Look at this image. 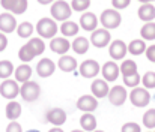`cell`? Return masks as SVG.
I'll list each match as a JSON object with an SVG mask.
<instances>
[{"label": "cell", "instance_id": "6da1fadb", "mask_svg": "<svg viewBox=\"0 0 155 132\" xmlns=\"http://www.w3.org/2000/svg\"><path fill=\"white\" fill-rule=\"evenodd\" d=\"M51 15L54 20L57 21H68V18L72 15L71 6L65 2V0H57L51 5Z\"/></svg>", "mask_w": 155, "mask_h": 132}, {"label": "cell", "instance_id": "7a4b0ae2", "mask_svg": "<svg viewBox=\"0 0 155 132\" xmlns=\"http://www.w3.org/2000/svg\"><path fill=\"white\" fill-rule=\"evenodd\" d=\"M36 32L41 38H54L57 33V24L51 18H41L36 24Z\"/></svg>", "mask_w": 155, "mask_h": 132}, {"label": "cell", "instance_id": "3957f363", "mask_svg": "<svg viewBox=\"0 0 155 132\" xmlns=\"http://www.w3.org/2000/svg\"><path fill=\"white\" fill-rule=\"evenodd\" d=\"M20 95H21V98L24 101L33 102V101H36L39 98L41 87L35 81H26V83H23V86H20Z\"/></svg>", "mask_w": 155, "mask_h": 132}, {"label": "cell", "instance_id": "277c9868", "mask_svg": "<svg viewBox=\"0 0 155 132\" xmlns=\"http://www.w3.org/2000/svg\"><path fill=\"white\" fill-rule=\"evenodd\" d=\"M101 24L104 26V29H116L117 26H120L122 17L116 9H105L101 14Z\"/></svg>", "mask_w": 155, "mask_h": 132}, {"label": "cell", "instance_id": "5b68a950", "mask_svg": "<svg viewBox=\"0 0 155 132\" xmlns=\"http://www.w3.org/2000/svg\"><path fill=\"white\" fill-rule=\"evenodd\" d=\"M130 101L134 107H146L151 101V95L148 93V90L143 87H134L130 93Z\"/></svg>", "mask_w": 155, "mask_h": 132}, {"label": "cell", "instance_id": "8992f818", "mask_svg": "<svg viewBox=\"0 0 155 132\" xmlns=\"http://www.w3.org/2000/svg\"><path fill=\"white\" fill-rule=\"evenodd\" d=\"M0 95L6 99L14 101V98H17L20 95V86L17 84L15 80H5L0 84Z\"/></svg>", "mask_w": 155, "mask_h": 132}, {"label": "cell", "instance_id": "52a82bcc", "mask_svg": "<svg viewBox=\"0 0 155 132\" xmlns=\"http://www.w3.org/2000/svg\"><path fill=\"white\" fill-rule=\"evenodd\" d=\"M0 5L3 6V9L17 15L24 14L27 9V0H0Z\"/></svg>", "mask_w": 155, "mask_h": 132}, {"label": "cell", "instance_id": "ba28073f", "mask_svg": "<svg viewBox=\"0 0 155 132\" xmlns=\"http://www.w3.org/2000/svg\"><path fill=\"white\" fill-rule=\"evenodd\" d=\"M110 39H111V36H110L108 30H105V29H95L92 32V36H91V42L95 45L97 48L107 47L108 42H110Z\"/></svg>", "mask_w": 155, "mask_h": 132}, {"label": "cell", "instance_id": "9c48e42d", "mask_svg": "<svg viewBox=\"0 0 155 132\" xmlns=\"http://www.w3.org/2000/svg\"><path fill=\"white\" fill-rule=\"evenodd\" d=\"M128 53V48H127V44L120 39H116L113 41L110 47H108V54L113 60H120L125 57V54Z\"/></svg>", "mask_w": 155, "mask_h": 132}, {"label": "cell", "instance_id": "30bf717a", "mask_svg": "<svg viewBox=\"0 0 155 132\" xmlns=\"http://www.w3.org/2000/svg\"><path fill=\"white\" fill-rule=\"evenodd\" d=\"M77 108L84 111V113H92L98 108V101L95 96L91 95H83L81 98H78L77 101Z\"/></svg>", "mask_w": 155, "mask_h": 132}, {"label": "cell", "instance_id": "8fae6325", "mask_svg": "<svg viewBox=\"0 0 155 132\" xmlns=\"http://www.w3.org/2000/svg\"><path fill=\"white\" fill-rule=\"evenodd\" d=\"M100 74V65L95 60H86L80 65V75L84 78H94Z\"/></svg>", "mask_w": 155, "mask_h": 132}, {"label": "cell", "instance_id": "7c38bea8", "mask_svg": "<svg viewBox=\"0 0 155 132\" xmlns=\"http://www.w3.org/2000/svg\"><path fill=\"white\" fill-rule=\"evenodd\" d=\"M127 96H128L127 95V90H125V87H122V86H114V87L110 89V92H108V101L113 105H116V107L124 105Z\"/></svg>", "mask_w": 155, "mask_h": 132}, {"label": "cell", "instance_id": "4fadbf2b", "mask_svg": "<svg viewBox=\"0 0 155 132\" xmlns=\"http://www.w3.org/2000/svg\"><path fill=\"white\" fill-rule=\"evenodd\" d=\"M54 69H56V65H54V62H53L51 59H42L38 65H36V72H38V75L39 77H42V78H47V77H50L54 74Z\"/></svg>", "mask_w": 155, "mask_h": 132}, {"label": "cell", "instance_id": "5bb4252c", "mask_svg": "<svg viewBox=\"0 0 155 132\" xmlns=\"http://www.w3.org/2000/svg\"><path fill=\"white\" fill-rule=\"evenodd\" d=\"M17 29V20L12 14H0V30L3 33H12Z\"/></svg>", "mask_w": 155, "mask_h": 132}, {"label": "cell", "instance_id": "9a60e30c", "mask_svg": "<svg viewBox=\"0 0 155 132\" xmlns=\"http://www.w3.org/2000/svg\"><path fill=\"white\" fill-rule=\"evenodd\" d=\"M104 81H116L119 77V66L114 62H107L101 69Z\"/></svg>", "mask_w": 155, "mask_h": 132}, {"label": "cell", "instance_id": "2e32d148", "mask_svg": "<svg viewBox=\"0 0 155 132\" xmlns=\"http://www.w3.org/2000/svg\"><path fill=\"white\" fill-rule=\"evenodd\" d=\"M45 117L50 123L56 125V126H60L66 122V113L62 108H53L45 114Z\"/></svg>", "mask_w": 155, "mask_h": 132}, {"label": "cell", "instance_id": "e0dca14e", "mask_svg": "<svg viewBox=\"0 0 155 132\" xmlns=\"http://www.w3.org/2000/svg\"><path fill=\"white\" fill-rule=\"evenodd\" d=\"M71 48V44L66 38H53L51 42H50V50L54 51L56 54H63Z\"/></svg>", "mask_w": 155, "mask_h": 132}, {"label": "cell", "instance_id": "ac0fdd59", "mask_svg": "<svg viewBox=\"0 0 155 132\" xmlns=\"http://www.w3.org/2000/svg\"><path fill=\"white\" fill-rule=\"evenodd\" d=\"M80 26L84 29V30H89V32H94L98 26V20L95 17V14L92 12H86L80 17Z\"/></svg>", "mask_w": 155, "mask_h": 132}, {"label": "cell", "instance_id": "d6986e66", "mask_svg": "<svg viewBox=\"0 0 155 132\" xmlns=\"http://www.w3.org/2000/svg\"><path fill=\"white\" fill-rule=\"evenodd\" d=\"M139 18L142 21H148L151 23L155 18V6L152 3H143L139 8Z\"/></svg>", "mask_w": 155, "mask_h": 132}, {"label": "cell", "instance_id": "ffe728a7", "mask_svg": "<svg viewBox=\"0 0 155 132\" xmlns=\"http://www.w3.org/2000/svg\"><path fill=\"white\" fill-rule=\"evenodd\" d=\"M91 90L95 98H105L108 95V84L104 80H95L91 86Z\"/></svg>", "mask_w": 155, "mask_h": 132}, {"label": "cell", "instance_id": "44dd1931", "mask_svg": "<svg viewBox=\"0 0 155 132\" xmlns=\"http://www.w3.org/2000/svg\"><path fill=\"white\" fill-rule=\"evenodd\" d=\"M57 66L63 72H72L77 68V60L74 57H71V56H62L59 63H57Z\"/></svg>", "mask_w": 155, "mask_h": 132}, {"label": "cell", "instance_id": "7402d4cb", "mask_svg": "<svg viewBox=\"0 0 155 132\" xmlns=\"http://www.w3.org/2000/svg\"><path fill=\"white\" fill-rule=\"evenodd\" d=\"M32 77V68L29 65H20L17 69H15V81H20V83H26L29 81Z\"/></svg>", "mask_w": 155, "mask_h": 132}, {"label": "cell", "instance_id": "603a6c76", "mask_svg": "<svg viewBox=\"0 0 155 132\" xmlns=\"http://www.w3.org/2000/svg\"><path fill=\"white\" fill-rule=\"evenodd\" d=\"M20 116H21V105L17 101H11L6 105V117L12 122V120H17Z\"/></svg>", "mask_w": 155, "mask_h": 132}, {"label": "cell", "instance_id": "cb8c5ba5", "mask_svg": "<svg viewBox=\"0 0 155 132\" xmlns=\"http://www.w3.org/2000/svg\"><path fill=\"white\" fill-rule=\"evenodd\" d=\"M80 125L84 131H95L97 128V119L92 113H84L80 119Z\"/></svg>", "mask_w": 155, "mask_h": 132}, {"label": "cell", "instance_id": "d4e9b609", "mask_svg": "<svg viewBox=\"0 0 155 132\" xmlns=\"http://www.w3.org/2000/svg\"><path fill=\"white\" fill-rule=\"evenodd\" d=\"M78 29H80V27H78L74 21H63V24L60 26V32H62V35L66 36V38L77 35V33H78Z\"/></svg>", "mask_w": 155, "mask_h": 132}, {"label": "cell", "instance_id": "484cf974", "mask_svg": "<svg viewBox=\"0 0 155 132\" xmlns=\"http://www.w3.org/2000/svg\"><path fill=\"white\" fill-rule=\"evenodd\" d=\"M127 48H128V51H130L131 54H134V56H140V54H143V53L146 51V45H145V41H143V39H134V41H131Z\"/></svg>", "mask_w": 155, "mask_h": 132}, {"label": "cell", "instance_id": "4316f807", "mask_svg": "<svg viewBox=\"0 0 155 132\" xmlns=\"http://www.w3.org/2000/svg\"><path fill=\"white\" fill-rule=\"evenodd\" d=\"M72 50H74L77 54H84V53L89 50V41H87L84 36L75 38L74 42H72Z\"/></svg>", "mask_w": 155, "mask_h": 132}, {"label": "cell", "instance_id": "83f0119b", "mask_svg": "<svg viewBox=\"0 0 155 132\" xmlns=\"http://www.w3.org/2000/svg\"><path fill=\"white\" fill-rule=\"evenodd\" d=\"M18 57H20L21 62H30L33 57H36V53H35V50H33L30 45L26 44V45H23V47L20 48V51H18Z\"/></svg>", "mask_w": 155, "mask_h": 132}, {"label": "cell", "instance_id": "f1b7e54d", "mask_svg": "<svg viewBox=\"0 0 155 132\" xmlns=\"http://www.w3.org/2000/svg\"><path fill=\"white\" fill-rule=\"evenodd\" d=\"M17 33L20 38H30L33 33V26L29 21H23L20 26H17Z\"/></svg>", "mask_w": 155, "mask_h": 132}, {"label": "cell", "instance_id": "f546056e", "mask_svg": "<svg viewBox=\"0 0 155 132\" xmlns=\"http://www.w3.org/2000/svg\"><path fill=\"white\" fill-rule=\"evenodd\" d=\"M14 72V65L9 60H2L0 62V78L8 80Z\"/></svg>", "mask_w": 155, "mask_h": 132}, {"label": "cell", "instance_id": "4dcf8cb0", "mask_svg": "<svg viewBox=\"0 0 155 132\" xmlns=\"http://www.w3.org/2000/svg\"><path fill=\"white\" fill-rule=\"evenodd\" d=\"M140 36L143 39H148V41L155 39V23H146L140 30Z\"/></svg>", "mask_w": 155, "mask_h": 132}, {"label": "cell", "instance_id": "1f68e13d", "mask_svg": "<svg viewBox=\"0 0 155 132\" xmlns=\"http://www.w3.org/2000/svg\"><path fill=\"white\" fill-rule=\"evenodd\" d=\"M119 71L122 72V75L134 74V72H137V63H136V62H133V60H125V62H122V65H120V69H119Z\"/></svg>", "mask_w": 155, "mask_h": 132}, {"label": "cell", "instance_id": "d6a6232c", "mask_svg": "<svg viewBox=\"0 0 155 132\" xmlns=\"http://www.w3.org/2000/svg\"><path fill=\"white\" fill-rule=\"evenodd\" d=\"M140 81H142V78H140V75H139L137 72L130 74V75H124V84L128 86V87H131V89L137 87Z\"/></svg>", "mask_w": 155, "mask_h": 132}, {"label": "cell", "instance_id": "836d02e7", "mask_svg": "<svg viewBox=\"0 0 155 132\" xmlns=\"http://www.w3.org/2000/svg\"><path fill=\"white\" fill-rule=\"evenodd\" d=\"M27 44L30 45L33 50H35V53H36V56H39V54H42L44 53V50H45V44H44V41L41 39V38H32Z\"/></svg>", "mask_w": 155, "mask_h": 132}, {"label": "cell", "instance_id": "e575fe53", "mask_svg": "<svg viewBox=\"0 0 155 132\" xmlns=\"http://www.w3.org/2000/svg\"><path fill=\"white\" fill-rule=\"evenodd\" d=\"M143 125L149 129L155 128V110H148L143 114Z\"/></svg>", "mask_w": 155, "mask_h": 132}, {"label": "cell", "instance_id": "d590c367", "mask_svg": "<svg viewBox=\"0 0 155 132\" xmlns=\"http://www.w3.org/2000/svg\"><path fill=\"white\" fill-rule=\"evenodd\" d=\"M89 6H91V0H72L71 2V8L77 12L86 11Z\"/></svg>", "mask_w": 155, "mask_h": 132}, {"label": "cell", "instance_id": "8d00e7d4", "mask_svg": "<svg viewBox=\"0 0 155 132\" xmlns=\"http://www.w3.org/2000/svg\"><path fill=\"white\" fill-rule=\"evenodd\" d=\"M142 83H143V86L146 89H154L155 87V72H152V71L146 72L143 75V78H142Z\"/></svg>", "mask_w": 155, "mask_h": 132}, {"label": "cell", "instance_id": "74e56055", "mask_svg": "<svg viewBox=\"0 0 155 132\" xmlns=\"http://www.w3.org/2000/svg\"><path fill=\"white\" fill-rule=\"evenodd\" d=\"M122 132H142V129H140V125L134 122H128L122 126Z\"/></svg>", "mask_w": 155, "mask_h": 132}, {"label": "cell", "instance_id": "f35d334b", "mask_svg": "<svg viewBox=\"0 0 155 132\" xmlns=\"http://www.w3.org/2000/svg\"><path fill=\"white\" fill-rule=\"evenodd\" d=\"M111 3L116 9H125L131 3V0H111Z\"/></svg>", "mask_w": 155, "mask_h": 132}, {"label": "cell", "instance_id": "ab89813d", "mask_svg": "<svg viewBox=\"0 0 155 132\" xmlns=\"http://www.w3.org/2000/svg\"><path fill=\"white\" fill-rule=\"evenodd\" d=\"M6 132H23L21 131V125H20L18 122H14V120H12V122L8 125Z\"/></svg>", "mask_w": 155, "mask_h": 132}, {"label": "cell", "instance_id": "60d3db41", "mask_svg": "<svg viewBox=\"0 0 155 132\" xmlns=\"http://www.w3.org/2000/svg\"><path fill=\"white\" fill-rule=\"evenodd\" d=\"M146 57H148L149 62L155 63V45H151V47L146 48Z\"/></svg>", "mask_w": 155, "mask_h": 132}, {"label": "cell", "instance_id": "b9f144b4", "mask_svg": "<svg viewBox=\"0 0 155 132\" xmlns=\"http://www.w3.org/2000/svg\"><path fill=\"white\" fill-rule=\"evenodd\" d=\"M6 47H8V38H6L3 33H0V53H2Z\"/></svg>", "mask_w": 155, "mask_h": 132}, {"label": "cell", "instance_id": "7bdbcfd3", "mask_svg": "<svg viewBox=\"0 0 155 132\" xmlns=\"http://www.w3.org/2000/svg\"><path fill=\"white\" fill-rule=\"evenodd\" d=\"M38 3H41V5H48V3H51L54 0H36Z\"/></svg>", "mask_w": 155, "mask_h": 132}, {"label": "cell", "instance_id": "ee69618b", "mask_svg": "<svg viewBox=\"0 0 155 132\" xmlns=\"http://www.w3.org/2000/svg\"><path fill=\"white\" fill-rule=\"evenodd\" d=\"M48 132H63V131H62L60 128H53V129H50Z\"/></svg>", "mask_w": 155, "mask_h": 132}, {"label": "cell", "instance_id": "f6af8a7d", "mask_svg": "<svg viewBox=\"0 0 155 132\" xmlns=\"http://www.w3.org/2000/svg\"><path fill=\"white\" fill-rule=\"evenodd\" d=\"M139 2H142V3H149V2H155V0H139Z\"/></svg>", "mask_w": 155, "mask_h": 132}, {"label": "cell", "instance_id": "bcb514c9", "mask_svg": "<svg viewBox=\"0 0 155 132\" xmlns=\"http://www.w3.org/2000/svg\"><path fill=\"white\" fill-rule=\"evenodd\" d=\"M27 132H39V131H36V129H30V131H27Z\"/></svg>", "mask_w": 155, "mask_h": 132}, {"label": "cell", "instance_id": "7dc6e473", "mask_svg": "<svg viewBox=\"0 0 155 132\" xmlns=\"http://www.w3.org/2000/svg\"><path fill=\"white\" fill-rule=\"evenodd\" d=\"M72 132H84V131H78V129H77V131H72Z\"/></svg>", "mask_w": 155, "mask_h": 132}, {"label": "cell", "instance_id": "c3c4849f", "mask_svg": "<svg viewBox=\"0 0 155 132\" xmlns=\"http://www.w3.org/2000/svg\"><path fill=\"white\" fill-rule=\"evenodd\" d=\"M94 132H104V131H94Z\"/></svg>", "mask_w": 155, "mask_h": 132}]
</instances>
